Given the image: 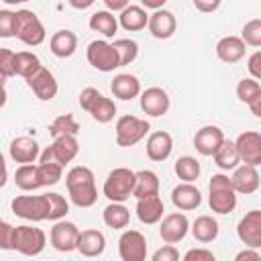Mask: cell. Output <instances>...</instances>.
<instances>
[{"mask_svg":"<svg viewBox=\"0 0 261 261\" xmlns=\"http://www.w3.org/2000/svg\"><path fill=\"white\" fill-rule=\"evenodd\" d=\"M65 186L69 192V200L77 208H90L98 200V190L94 184V171L86 165H75L65 175Z\"/></svg>","mask_w":261,"mask_h":261,"instance_id":"obj_1","label":"cell"},{"mask_svg":"<svg viewBox=\"0 0 261 261\" xmlns=\"http://www.w3.org/2000/svg\"><path fill=\"white\" fill-rule=\"evenodd\" d=\"M14 37L20 39L29 47H37L45 41L47 33H45L43 22L33 10L20 8L14 12Z\"/></svg>","mask_w":261,"mask_h":261,"instance_id":"obj_2","label":"cell"},{"mask_svg":"<svg viewBox=\"0 0 261 261\" xmlns=\"http://www.w3.org/2000/svg\"><path fill=\"white\" fill-rule=\"evenodd\" d=\"M210 198L208 204L216 214H228L237 208V192L230 186V177L224 173H216L210 177Z\"/></svg>","mask_w":261,"mask_h":261,"instance_id":"obj_3","label":"cell"},{"mask_svg":"<svg viewBox=\"0 0 261 261\" xmlns=\"http://www.w3.org/2000/svg\"><path fill=\"white\" fill-rule=\"evenodd\" d=\"M80 106H82V110H86L100 124L110 122L116 114V104L110 98H106L104 94H100L96 88H84L82 90Z\"/></svg>","mask_w":261,"mask_h":261,"instance_id":"obj_4","label":"cell"},{"mask_svg":"<svg viewBox=\"0 0 261 261\" xmlns=\"http://www.w3.org/2000/svg\"><path fill=\"white\" fill-rule=\"evenodd\" d=\"M133 188H135V171H130L128 167H116L106 175L102 192L110 202H124L126 198L133 196Z\"/></svg>","mask_w":261,"mask_h":261,"instance_id":"obj_5","label":"cell"},{"mask_svg":"<svg viewBox=\"0 0 261 261\" xmlns=\"http://www.w3.org/2000/svg\"><path fill=\"white\" fill-rule=\"evenodd\" d=\"M47 245V237L41 228L37 226H29V224H20L14 226L12 232V249L27 255V257H35L39 255Z\"/></svg>","mask_w":261,"mask_h":261,"instance_id":"obj_6","label":"cell"},{"mask_svg":"<svg viewBox=\"0 0 261 261\" xmlns=\"http://www.w3.org/2000/svg\"><path fill=\"white\" fill-rule=\"evenodd\" d=\"M116 145L118 147H133L137 143H141L147 133L151 130L149 122L145 118H137L133 114H124L116 120Z\"/></svg>","mask_w":261,"mask_h":261,"instance_id":"obj_7","label":"cell"},{"mask_svg":"<svg viewBox=\"0 0 261 261\" xmlns=\"http://www.w3.org/2000/svg\"><path fill=\"white\" fill-rule=\"evenodd\" d=\"M80 153V143L75 139V135H61L55 137L53 143L39 153L41 161H51V163H59L61 167H65L67 163H71Z\"/></svg>","mask_w":261,"mask_h":261,"instance_id":"obj_8","label":"cell"},{"mask_svg":"<svg viewBox=\"0 0 261 261\" xmlns=\"http://www.w3.org/2000/svg\"><path fill=\"white\" fill-rule=\"evenodd\" d=\"M10 208H12V212L16 216H20L24 220L41 222V220H47L49 200H47V194H41V196H16L10 202Z\"/></svg>","mask_w":261,"mask_h":261,"instance_id":"obj_9","label":"cell"},{"mask_svg":"<svg viewBox=\"0 0 261 261\" xmlns=\"http://www.w3.org/2000/svg\"><path fill=\"white\" fill-rule=\"evenodd\" d=\"M86 57H88V63L98 69V71H114L118 67V55H116V49L112 47V43L104 41V39H96L88 45L86 49Z\"/></svg>","mask_w":261,"mask_h":261,"instance_id":"obj_10","label":"cell"},{"mask_svg":"<svg viewBox=\"0 0 261 261\" xmlns=\"http://www.w3.org/2000/svg\"><path fill=\"white\" fill-rule=\"evenodd\" d=\"M118 255L122 261H145L147 239L139 230H124L118 239Z\"/></svg>","mask_w":261,"mask_h":261,"instance_id":"obj_11","label":"cell"},{"mask_svg":"<svg viewBox=\"0 0 261 261\" xmlns=\"http://www.w3.org/2000/svg\"><path fill=\"white\" fill-rule=\"evenodd\" d=\"M159 222H161L159 237L163 239V243H169V245L184 241L188 230H190V220L184 212H171V214L163 216Z\"/></svg>","mask_w":261,"mask_h":261,"instance_id":"obj_12","label":"cell"},{"mask_svg":"<svg viewBox=\"0 0 261 261\" xmlns=\"http://www.w3.org/2000/svg\"><path fill=\"white\" fill-rule=\"evenodd\" d=\"M27 84H29V88L33 90V94H35L39 100H43V102L53 100V98L57 96V90H59L55 75H53L47 67H43V65H41L39 69H35V71L27 77Z\"/></svg>","mask_w":261,"mask_h":261,"instance_id":"obj_13","label":"cell"},{"mask_svg":"<svg viewBox=\"0 0 261 261\" xmlns=\"http://www.w3.org/2000/svg\"><path fill=\"white\" fill-rule=\"evenodd\" d=\"M77 234H80V228L73 222H69V220H55V224H53V228L49 232V241H51L55 251L69 253V251L75 249Z\"/></svg>","mask_w":261,"mask_h":261,"instance_id":"obj_14","label":"cell"},{"mask_svg":"<svg viewBox=\"0 0 261 261\" xmlns=\"http://www.w3.org/2000/svg\"><path fill=\"white\" fill-rule=\"evenodd\" d=\"M239 159L249 165H261V135L257 130H245L234 141Z\"/></svg>","mask_w":261,"mask_h":261,"instance_id":"obj_15","label":"cell"},{"mask_svg":"<svg viewBox=\"0 0 261 261\" xmlns=\"http://www.w3.org/2000/svg\"><path fill=\"white\" fill-rule=\"evenodd\" d=\"M237 234L241 243H245L247 247L259 249L261 247V210L247 212L237 224Z\"/></svg>","mask_w":261,"mask_h":261,"instance_id":"obj_16","label":"cell"},{"mask_svg":"<svg viewBox=\"0 0 261 261\" xmlns=\"http://www.w3.org/2000/svg\"><path fill=\"white\" fill-rule=\"evenodd\" d=\"M259 171L255 165H249V163H243V165H237L232 175H230V186L237 194H253L259 190Z\"/></svg>","mask_w":261,"mask_h":261,"instance_id":"obj_17","label":"cell"},{"mask_svg":"<svg viewBox=\"0 0 261 261\" xmlns=\"http://www.w3.org/2000/svg\"><path fill=\"white\" fill-rule=\"evenodd\" d=\"M141 110L147 116H163L169 110V96L163 88H147L141 92Z\"/></svg>","mask_w":261,"mask_h":261,"instance_id":"obj_18","label":"cell"},{"mask_svg":"<svg viewBox=\"0 0 261 261\" xmlns=\"http://www.w3.org/2000/svg\"><path fill=\"white\" fill-rule=\"evenodd\" d=\"M222 141H224V133L214 124H206L194 135V147L204 157H212Z\"/></svg>","mask_w":261,"mask_h":261,"instance_id":"obj_19","label":"cell"},{"mask_svg":"<svg viewBox=\"0 0 261 261\" xmlns=\"http://www.w3.org/2000/svg\"><path fill=\"white\" fill-rule=\"evenodd\" d=\"M147 27H149V33L155 39H169L175 33V29H177V20H175L173 12H169L165 8H157L149 16Z\"/></svg>","mask_w":261,"mask_h":261,"instance_id":"obj_20","label":"cell"},{"mask_svg":"<svg viewBox=\"0 0 261 261\" xmlns=\"http://www.w3.org/2000/svg\"><path fill=\"white\" fill-rule=\"evenodd\" d=\"M171 202L177 210H196L202 204V194L192 181H181L171 190Z\"/></svg>","mask_w":261,"mask_h":261,"instance_id":"obj_21","label":"cell"},{"mask_svg":"<svg viewBox=\"0 0 261 261\" xmlns=\"http://www.w3.org/2000/svg\"><path fill=\"white\" fill-rule=\"evenodd\" d=\"M104 249H106V237L100 230H96V228L80 230L75 251H80L84 257H98L104 253Z\"/></svg>","mask_w":261,"mask_h":261,"instance_id":"obj_22","label":"cell"},{"mask_svg":"<svg viewBox=\"0 0 261 261\" xmlns=\"http://www.w3.org/2000/svg\"><path fill=\"white\" fill-rule=\"evenodd\" d=\"M245 53H247V45L243 43L241 37L228 35L216 43V57L224 63H237L245 57Z\"/></svg>","mask_w":261,"mask_h":261,"instance_id":"obj_23","label":"cell"},{"mask_svg":"<svg viewBox=\"0 0 261 261\" xmlns=\"http://www.w3.org/2000/svg\"><path fill=\"white\" fill-rule=\"evenodd\" d=\"M173 151V139L165 130H155L147 139V157L151 161H165Z\"/></svg>","mask_w":261,"mask_h":261,"instance_id":"obj_24","label":"cell"},{"mask_svg":"<svg viewBox=\"0 0 261 261\" xmlns=\"http://www.w3.org/2000/svg\"><path fill=\"white\" fill-rule=\"evenodd\" d=\"M163 212L165 210H163V202H161L159 194L137 200V218L143 224H157L163 218Z\"/></svg>","mask_w":261,"mask_h":261,"instance_id":"obj_25","label":"cell"},{"mask_svg":"<svg viewBox=\"0 0 261 261\" xmlns=\"http://www.w3.org/2000/svg\"><path fill=\"white\" fill-rule=\"evenodd\" d=\"M110 92L114 94V98L118 100H133L141 94V82L137 75L130 73H118L114 75V80L110 82Z\"/></svg>","mask_w":261,"mask_h":261,"instance_id":"obj_26","label":"cell"},{"mask_svg":"<svg viewBox=\"0 0 261 261\" xmlns=\"http://www.w3.org/2000/svg\"><path fill=\"white\" fill-rule=\"evenodd\" d=\"M10 157L16 163H33L39 157V143L33 137H16L12 139L10 147Z\"/></svg>","mask_w":261,"mask_h":261,"instance_id":"obj_27","label":"cell"},{"mask_svg":"<svg viewBox=\"0 0 261 261\" xmlns=\"http://www.w3.org/2000/svg\"><path fill=\"white\" fill-rule=\"evenodd\" d=\"M49 49L59 59L71 57L75 53V49H77V37H75V33H71L67 29H61V31L53 33L51 35V41H49Z\"/></svg>","mask_w":261,"mask_h":261,"instance_id":"obj_28","label":"cell"},{"mask_svg":"<svg viewBox=\"0 0 261 261\" xmlns=\"http://www.w3.org/2000/svg\"><path fill=\"white\" fill-rule=\"evenodd\" d=\"M147 10L143 6H135V4H128L120 10V16H118V24L128 31V33H137V31H143L147 27Z\"/></svg>","mask_w":261,"mask_h":261,"instance_id":"obj_29","label":"cell"},{"mask_svg":"<svg viewBox=\"0 0 261 261\" xmlns=\"http://www.w3.org/2000/svg\"><path fill=\"white\" fill-rule=\"evenodd\" d=\"M159 194V177L155 171L151 169H141L135 171V188H133V196L139 198H147V196H155Z\"/></svg>","mask_w":261,"mask_h":261,"instance_id":"obj_30","label":"cell"},{"mask_svg":"<svg viewBox=\"0 0 261 261\" xmlns=\"http://www.w3.org/2000/svg\"><path fill=\"white\" fill-rule=\"evenodd\" d=\"M102 220L108 228H114V230H120V228H126L128 222H130V212L128 208L122 204V202H110L104 212H102Z\"/></svg>","mask_w":261,"mask_h":261,"instance_id":"obj_31","label":"cell"},{"mask_svg":"<svg viewBox=\"0 0 261 261\" xmlns=\"http://www.w3.org/2000/svg\"><path fill=\"white\" fill-rule=\"evenodd\" d=\"M88 27H90L94 33H100V35H104L106 39H110V37H114L116 31H118V20H116V16H114L110 10H98V12H94V14L90 16Z\"/></svg>","mask_w":261,"mask_h":261,"instance_id":"obj_32","label":"cell"},{"mask_svg":"<svg viewBox=\"0 0 261 261\" xmlns=\"http://www.w3.org/2000/svg\"><path fill=\"white\" fill-rule=\"evenodd\" d=\"M192 234H194V239L198 241V243H212L216 237H218V222L212 218V216H208V214H202V216H198L196 220H194V224H192Z\"/></svg>","mask_w":261,"mask_h":261,"instance_id":"obj_33","label":"cell"},{"mask_svg":"<svg viewBox=\"0 0 261 261\" xmlns=\"http://www.w3.org/2000/svg\"><path fill=\"white\" fill-rule=\"evenodd\" d=\"M214 163L220 167V169H224V171H228V169H234L239 163H241V159H239V153H237V147H234V141H222L220 143V147L214 151Z\"/></svg>","mask_w":261,"mask_h":261,"instance_id":"obj_34","label":"cell"},{"mask_svg":"<svg viewBox=\"0 0 261 261\" xmlns=\"http://www.w3.org/2000/svg\"><path fill=\"white\" fill-rule=\"evenodd\" d=\"M39 67H41V59L35 53H31V51H18L12 57V71H14V75H20L24 80L35 69H39Z\"/></svg>","mask_w":261,"mask_h":261,"instance_id":"obj_35","label":"cell"},{"mask_svg":"<svg viewBox=\"0 0 261 261\" xmlns=\"http://www.w3.org/2000/svg\"><path fill=\"white\" fill-rule=\"evenodd\" d=\"M14 184H16L20 190H24V192H31V190L41 188L39 173H37V165H33V163H20L18 169L14 171Z\"/></svg>","mask_w":261,"mask_h":261,"instance_id":"obj_36","label":"cell"},{"mask_svg":"<svg viewBox=\"0 0 261 261\" xmlns=\"http://www.w3.org/2000/svg\"><path fill=\"white\" fill-rule=\"evenodd\" d=\"M175 169V175L181 179V181H196L198 175H200V161L196 157H190V155H184L175 161L173 165Z\"/></svg>","mask_w":261,"mask_h":261,"instance_id":"obj_37","label":"cell"},{"mask_svg":"<svg viewBox=\"0 0 261 261\" xmlns=\"http://www.w3.org/2000/svg\"><path fill=\"white\" fill-rule=\"evenodd\" d=\"M112 47L116 49V55H118V67L133 63L139 55V45L133 39H116L112 43Z\"/></svg>","mask_w":261,"mask_h":261,"instance_id":"obj_38","label":"cell"},{"mask_svg":"<svg viewBox=\"0 0 261 261\" xmlns=\"http://www.w3.org/2000/svg\"><path fill=\"white\" fill-rule=\"evenodd\" d=\"M77 133H80V124L75 122V118L71 114H61L49 124V135L53 139L61 137V135H77Z\"/></svg>","mask_w":261,"mask_h":261,"instance_id":"obj_39","label":"cell"},{"mask_svg":"<svg viewBox=\"0 0 261 261\" xmlns=\"http://www.w3.org/2000/svg\"><path fill=\"white\" fill-rule=\"evenodd\" d=\"M37 173H39V181L41 186H55L61 179L63 167L59 163H51V161H41L37 165Z\"/></svg>","mask_w":261,"mask_h":261,"instance_id":"obj_40","label":"cell"},{"mask_svg":"<svg viewBox=\"0 0 261 261\" xmlns=\"http://www.w3.org/2000/svg\"><path fill=\"white\" fill-rule=\"evenodd\" d=\"M47 200H49V214H47V220H61L67 212H69V202L57 194V192H51L47 194Z\"/></svg>","mask_w":261,"mask_h":261,"instance_id":"obj_41","label":"cell"},{"mask_svg":"<svg viewBox=\"0 0 261 261\" xmlns=\"http://www.w3.org/2000/svg\"><path fill=\"white\" fill-rule=\"evenodd\" d=\"M259 94H261V84L257 80H253V77H245V80H241L237 84V98L241 102H245V104H249Z\"/></svg>","mask_w":261,"mask_h":261,"instance_id":"obj_42","label":"cell"},{"mask_svg":"<svg viewBox=\"0 0 261 261\" xmlns=\"http://www.w3.org/2000/svg\"><path fill=\"white\" fill-rule=\"evenodd\" d=\"M243 43L249 47H261V18H253L243 27Z\"/></svg>","mask_w":261,"mask_h":261,"instance_id":"obj_43","label":"cell"},{"mask_svg":"<svg viewBox=\"0 0 261 261\" xmlns=\"http://www.w3.org/2000/svg\"><path fill=\"white\" fill-rule=\"evenodd\" d=\"M12 57H14V53L10 49H0V86H4V82L14 75Z\"/></svg>","mask_w":261,"mask_h":261,"instance_id":"obj_44","label":"cell"},{"mask_svg":"<svg viewBox=\"0 0 261 261\" xmlns=\"http://www.w3.org/2000/svg\"><path fill=\"white\" fill-rule=\"evenodd\" d=\"M14 37V12L0 10V39Z\"/></svg>","mask_w":261,"mask_h":261,"instance_id":"obj_45","label":"cell"},{"mask_svg":"<svg viewBox=\"0 0 261 261\" xmlns=\"http://www.w3.org/2000/svg\"><path fill=\"white\" fill-rule=\"evenodd\" d=\"M153 261H177L179 259V251L173 247V245H163L161 249H157L153 255H151Z\"/></svg>","mask_w":261,"mask_h":261,"instance_id":"obj_46","label":"cell"},{"mask_svg":"<svg viewBox=\"0 0 261 261\" xmlns=\"http://www.w3.org/2000/svg\"><path fill=\"white\" fill-rule=\"evenodd\" d=\"M12 232L14 226L0 218V249H12Z\"/></svg>","mask_w":261,"mask_h":261,"instance_id":"obj_47","label":"cell"},{"mask_svg":"<svg viewBox=\"0 0 261 261\" xmlns=\"http://www.w3.org/2000/svg\"><path fill=\"white\" fill-rule=\"evenodd\" d=\"M186 261H214V253L208 249H190L184 255Z\"/></svg>","mask_w":261,"mask_h":261,"instance_id":"obj_48","label":"cell"},{"mask_svg":"<svg viewBox=\"0 0 261 261\" xmlns=\"http://www.w3.org/2000/svg\"><path fill=\"white\" fill-rule=\"evenodd\" d=\"M247 69L249 73L253 75V80H261V51H255L251 57H249V63H247Z\"/></svg>","mask_w":261,"mask_h":261,"instance_id":"obj_49","label":"cell"},{"mask_svg":"<svg viewBox=\"0 0 261 261\" xmlns=\"http://www.w3.org/2000/svg\"><path fill=\"white\" fill-rule=\"evenodd\" d=\"M194 2V6L200 10V12H216L218 10V6L222 4V0H192Z\"/></svg>","mask_w":261,"mask_h":261,"instance_id":"obj_50","label":"cell"},{"mask_svg":"<svg viewBox=\"0 0 261 261\" xmlns=\"http://www.w3.org/2000/svg\"><path fill=\"white\" fill-rule=\"evenodd\" d=\"M234 259H237V261H259V259H261V255H259V251H257V249L247 247L245 251L237 253V257H234Z\"/></svg>","mask_w":261,"mask_h":261,"instance_id":"obj_51","label":"cell"},{"mask_svg":"<svg viewBox=\"0 0 261 261\" xmlns=\"http://www.w3.org/2000/svg\"><path fill=\"white\" fill-rule=\"evenodd\" d=\"M128 2H130V0H104L106 8H108V10H112V12L122 10L124 6H128Z\"/></svg>","mask_w":261,"mask_h":261,"instance_id":"obj_52","label":"cell"},{"mask_svg":"<svg viewBox=\"0 0 261 261\" xmlns=\"http://www.w3.org/2000/svg\"><path fill=\"white\" fill-rule=\"evenodd\" d=\"M67 2H69V6L75 8V10H86V8H90V6L94 4V0H67Z\"/></svg>","mask_w":261,"mask_h":261,"instance_id":"obj_53","label":"cell"},{"mask_svg":"<svg viewBox=\"0 0 261 261\" xmlns=\"http://www.w3.org/2000/svg\"><path fill=\"white\" fill-rule=\"evenodd\" d=\"M6 179H8V169H6L4 155L0 153V188H4V186H6Z\"/></svg>","mask_w":261,"mask_h":261,"instance_id":"obj_54","label":"cell"},{"mask_svg":"<svg viewBox=\"0 0 261 261\" xmlns=\"http://www.w3.org/2000/svg\"><path fill=\"white\" fill-rule=\"evenodd\" d=\"M249 108H251V112H253L255 116H261V94L255 96V98L249 102Z\"/></svg>","mask_w":261,"mask_h":261,"instance_id":"obj_55","label":"cell"},{"mask_svg":"<svg viewBox=\"0 0 261 261\" xmlns=\"http://www.w3.org/2000/svg\"><path fill=\"white\" fill-rule=\"evenodd\" d=\"M167 0H141V4L145 6V8H151V10H157V8H163V4H165Z\"/></svg>","mask_w":261,"mask_h":261,"instance_id":"obj_56","label":"cell"},{"mask_svg":"<svg viewBox=\"0 0 261 261\" xmlns=\"http://www.w3.org/2000/svg\"><path fill=\"white\" fill-rule=\"evenodd\" d=\"M6 100H8V94H6V90H4V86H0V108L6 104Z\"/></svg>","mask_w":261,"mask_h":261,"instance_id":"obj_57","label":"cell"},{"mask_svg":"<svg viewBox=\"0 0 261 261\" xmlns=\"http://www.w3.org/2000/svg\"><path fill=\"white\" fill-rule=\"evenodd\" d=\"M2 2H6V4H24L29 0H2Z\"/></svg>","mask_w":261,"mask_h":261,"instance_id":"obj_58","label":"cell"}]
</instances>
